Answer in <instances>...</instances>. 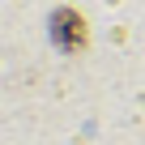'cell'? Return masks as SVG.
Here are the masks:
<instances>
[{"instance_id":"cell-1","label":"cell","mask_w":145,"mask_h":145,"mask_svg":"<svg viewBox=\"0 0 145 145\" xmlns=\"http://www.w3.org/2000/svg\"><path fill=\"white\" fill-rule=\"evenodd\" d=\"M56 39L64 43V47H81L86 43V26H81V17L72 13V9H64V13H56Z\"/></svg>"}]
</instances>
